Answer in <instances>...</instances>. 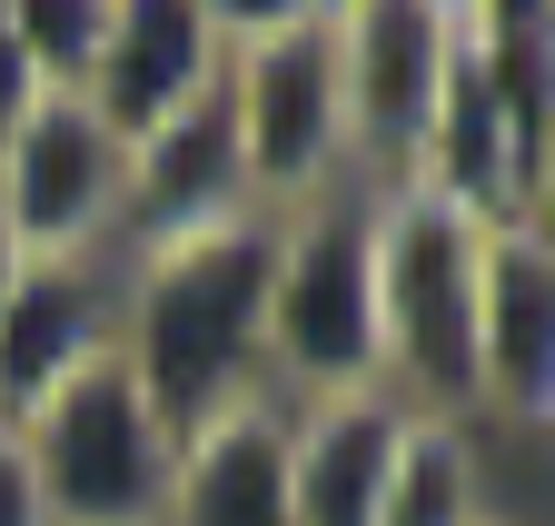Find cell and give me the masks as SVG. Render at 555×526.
Masks as SVG:
<instances>
[{"mask_svg":"<svg viewBox=\"0 0 555 526\" xmlns=\"http://www.w3.org/2000/svg\"><path fill=\"white\" fill-rule=\"evenodd\" d=\"M268 269H278L268 209L119 258V368L139 377L169 437H198L268 398Z\"/></svg>","mask_w":555,"mask_h":526,"instance_id":"cell-1","label":"cell"},{"mask_svg":"<svg viewBox=\"0 0 555 526\" xmlns=\"http://www.w3.org/2000/svg\"><path fill=\"white\" fill-rule=\"evenodd\" d=\"M555 179V21L545 0H456V50L447 90L427 119L416 179L476 229H526L545 219Z\"/></svg>","mask_w":555,"mask_h":526,"instance_id":"cell-2","label":"cell"},{"mask_svg":"<svg viewBox=\"0 0 555 526\" xmlns=\"http://www.w3.org/2000/svg\"><path fill=\"white\" fill-rule=\"evenodd\" d=\"M219 110L248 169V200L288 219L347 189V90H337V0H278L229 11Z\"/></svg>","mask_w":555,"mask_h":526,"instance_id":"cell-3","label":"cell"},{"mask_svg":"<svg viewBox=\"0 0 555 526\" xmlns=\"http://www.w3.org/2000/svg\"><path fill=\"white\" fill-rule=\"evenodd\" d=\"M476 248L486 229L427 200V189H377L367 200L377 368H387V398L416 418L476 427Z\"/></svg>","mask_w":555,"mask_h":526,"instance_id":"cell-4","label":"cell"},{"mask_svg":"<svg viewBox=\"0 0 555 526\" xmlns=\"http://www.w3.org/2000/svg\"><path fill=\"white\" fill-rule=\"evenodd\" d=\"M387 387L377 368V258H367V200L337 189L278 219V269H268V398L318 408V398H367Z\"/></svg>","mask_w":555,"mask_h":526,"instance_id":"cell-5","label":"cell"},{"mask_svg":"<svg viewBox=\"0 0 555 526\" xmlns=\"http://www.w3.org/2000/svg\"><path fill=\"white\" fill-rule=\"evenodd\" d=\"M21 457L40 477L50 526H159L179 437L159 427L150 398H139V377L119 368V348H100L69 387H50V398L21 418Z\"/></svg>","mask_w":555,"mask_h":526,"instance_id":"cell-6","label":"cell"},{"mask_svg":"<svg viewBox=\"0 0 555 526\" xmlns=\"http://www.w3.org/2000/svg\"><path fill=\"white\" fill-rule=\"evenodd\" d=\"M447 50H456V0H337V90H347V189L416 179L427 119L447 90Z\"/></svg>","mask_w":555,"mask_h":526,"instance_id":"cell-7","label":"cell"},{"mask_svg":"<svg viewBox=\"0 0 555 526\" xmlns=\"http://www.w3.org/2000/svg\"><path fill=\"white\" fill-rule=\"evenodd\" d=\"M0 219L21 258H109L119 269V140L80 90H50L0 150Z\"/></svg>","mask_w":555,"mask_h":526,"instance_id":"cell-8","label":"cell"},{"mask_svg":"<svg viewBox=\"0 0 555 526\" xmlns=\"http://www.w3.org/2000/svg\"><path fill=\"white\" fill-rule=\"evenodd\" d=\"M476 427H555V239L545 219L476 248Z\"/></svg>","mask_w":555,"mask_h":526,"instance_id":"cell-9","label":"cell"},{"mask_svg":"<svg viewBox=\"0 0 555 526\" xmlns=\"http://www.w3.org/2000/svg\"><path fill=\"white\" fill-rule=\"evenodd\" d=\"M248 169H238V140H229V110L219 90L189 100L179 119L119 140V258H150V248H179V239H208L248 219Z\"/></svg>","mask_w":555,"mask_h":526,"instance_id":"cell-10","label":"cell"},{"mask_svg":"<svg viewBox=\"0 0 555 526\" xmlns=\"http://www.w3.org/2000/svg\"><path fill=\"white\" fill-rule=\"evenodd\" d=\"M219 60H229V0H109V40L80 100L100 110L109 140H139L219 90Z\"/></svg>","mask_w":555,"mask_h":526,"instance_id":"cell-11","label":"cell"},{"mask_svg":"<svg viewBox=\"0 0 555 526\" xmlns=\"http://www.w3.org/2000/svg\"><path fill=\"white\" fill-rule=\"evenodd\" d=\"M119 348V269L109 258H30L0 298V427H21L50 387Z\"/></svg>","mask_w":555,"mask_h":526,"instance_id":"cell-12","label":"cell"},{"mask_svg":"<svg viewBox=\"0 0 555 526\" xmlns=\"http://www.w3.org/2000/svg\"><path fill=\"white\" fill-rule=\"evenodd\" d=\"M406 418L416 408H397L387 387L288 408V516L298 526H377L387 467H397V447H406Z\"/></svg>","mask_w":555,"mask_h":526,"instance_id":"cell-13","label":"cell"},{"mask_svg":"<svg viewBox=\"0 0 555 526\" xmlns=\"http://www.w3.org/2000/svg\"><path fill=\"white\" fill-rule=\"evenodd\" d=\"M159 526H298L288 516V408L258 398L219 427L179 437Z\"/></svg>","mask_w":555,"mask_h":526,"instance_id":"cell-14","label":"cell"},{"mask_svg":"<svg viewBox=\"0 0 555 526\" xmlns=\"http://www.w3.org/2000/svg\"><path fill=\"white\" fill-rule=\"evenodd\" d=\"M377 526H496V506H486V447H476L466 418H406Z\"/></svg>","mask_w":555,"mask_h":526,"instance_id":"cell-15","label":"cell"},{"mask_svg":"<svg viewBox=\"0 0 555 526\" xmlns=\"http://www.w3.org/2000/svg\"><path fill=\"white\" fill-rule=\"evenodd\" d=\"M11 30L30 50L40 90H90V60L109 40V0H11Z\"/></svg>","mask_w":555,"mask_h":526,"instance_id":"cell-16","label":"cell"},{"mask_svg":"<svg viewBox=\"0 0 555 526\" xmlns=\"http://www.w3.org/2000/svg\"><path fill=\"white\" fill-rule=\"evenodd\" d=\"M40 100H50V90H40V70H30L21 30H11V0H0V150H11V129H21Z\"/></svg>","mask_w":555,"mask_h":526,"instance_id":"cell-17","label":"cell"},{"mask_svg":"<svg viewBox=\"0 0 555 526\" xmlns=\"http://www.w3.org/2000/svg\"><path fill=\"white\" fill-rule=\"evenodd\" d=\"M21 269H30V258H21V239H11V219H0V298L21 288Z\"/></svg>","mask_w":555,"mask_h":526,"instance_id":"cell-18","label":"cell"},{"mask_svg":"<svg viewBox=\"0 0 555 526\" xmlns=\"http://www.w3.org/2000/svg\"><path fill=\"white\" fill-rule=\"evenodd\" d=\"M496 526H516V516H496Z\"/></svg>","mask_w":555,"mask_h":526,"instance_id":"cell-19","label":"cell"}]
</instances>
